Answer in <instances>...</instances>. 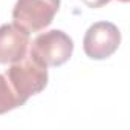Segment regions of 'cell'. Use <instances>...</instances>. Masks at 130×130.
<instances>
[{
    "mask_svg": "<svg viewBox=\"0 0 130 130\" xmlns=\"http://www.w3.org/2000/svg\"><path fill=\"white\" fill-rule=\"evenodd\" d=\"M6 78L19 98L26 103L31 96L40 93L47 86V68L29 54L12 63L6 71Z\"/></svg>",
    "mask_w": 130,
    "mask_h": 130,
    "instance_id": "cell-1",
    "label": "cell"
},
{
    "mask_svg": "<svg viewBox=\"0 0 130 130\" xmlns=\"http://www.w3.org/2000/svg\"><path fill=\"white\" fill-rule=\"evenodd\" d=\"M72 38L60 29H52L37 35L29 49V55L46 68H57L64 64L72 57Z\"/></svg>",
    "mask_w": 130,
    "mask_h": 130,
    "instance_id": "cell-2",
    "label": "cell"
},
{
    "mask_svg": "<svg viewBox=\"0 0 130 130\" xmlns=\"http://www.w3.org/2000/svg\"><path fill=\"white\" fill-rule=\"evenodd\" d=\"M60 9V0H17L12 9L14 25L31 32L47 28Z\"/></svg>",
    "mask_w": 130,
    "mask_h": 130,
    "instance_id": "cell-3",
    "label": "cell"
},
{
    "mask_svg": "<svg viewBox=\"0 0 130 130\" xmlns=\"http://www.w3.org/2000/svg\"><path fill=\"white\" fill-rule=\"evenodd\" d=\"M121 43V32L110 22H96L84 34L83 49L92 60H106L113 55Z\"/></svg>",
    "mask_w": 130,
    "mask_h": 130,
    "instance_id": "cell-4",
    "label": "cell"
},
{
    "mask_svg": "<svg viewBox=\"0 0 130 130\" xmlns=\"http://www.w3.org/2000/svg\"><path fill=\"white\" fill-rule=\"evenodd\" d=\"M29 34L14 23L0 26V64H12L26 55Z\"/></svg>",
    "mask_w": 130,
    "mask_h": 130,
    "instance_id": "cell-5",
    "label": "cell"
},
{
    "mask_svg": "<svg viewBox=\"0 0 130 130\" xmlns=\"http://www.w3.org/2000/svg\"><path fill=\"white\" fill-rule=\"evenodd\" d=\"M25 103L19 98V95L14 92L12 86L9 84L6 75L0 74V115L8 113L17 107H22Z\"/></svg>",
    "mask_w": 130,
    "mask_h": 130,
    "instance_id": "cell-6",
    "label": "cell"
},
{
    "mask_svg": "<svg viewBox=\"0 0 130 130\" xmlns=\"http://www.w3.org/2000/svg\"><path fill=\"white\" fill-rule=\"evenodd\" d=\"M81 2H83L86 6H89V8H92V9H96V8H101V6L110 3L112 0H81ZM118 2H121V3H127L128 0H118Z\"/></svg>",
    "mask_w": 130,
    "mask_h": 130,
    "instance_id": "cell-7",
    "label": "cell"
}]
</instances>
